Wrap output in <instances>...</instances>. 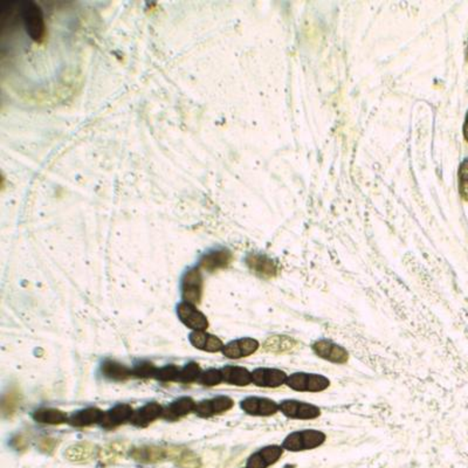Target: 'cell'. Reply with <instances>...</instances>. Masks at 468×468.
<instances>
[{"mask_svg":"<svg viewBox=\"0 0 468 468\" xmlns=\"http://www.w3.org/2000/svg\"><path fill=\"white\" fill-rule=\"evenodd\" d=\"M327 442V435L325 432L315 428H304L299 431L290 432L282 442L281 446L288 452H306V451L316 450Z\"/></svg>","mask_w":468,"mask_h":468,"instance_id":"6da1fadb","label":"cell"},{"mask_svg":"<svg viewBox=\"0 0 468 468\" xmlns=\"http://www.w3.org/2000/svg\"><path fill=\"white\" fill-rule=\"evenodd\" d=\"M286 385L292 391L301 393H320L328 390L332 382L325 375L297 371L288 375Z\"/></svg>","mask_w":468,"mask_h":468,"instance_id":"7a4b0ae2","label":"cell"},{"mask_svg":"<svg viewBox=\"0 0 468 468\" xmlns=\"http://www.w3.org/2000/svg\"><path fill=\"white\" fill-rule=\"evenodd\" d=\"M279 407L285 417L292 421H315L322 414L318 405L297 399H285L279 403Z\"/></svg>","mask_w":468,"mask_h":468,"instance_id":"3957f363","label":"cell"},{"mask_svg":"<svg viewBox=\"0 0 468 468\" xmlns=\"http://www.w3.org/2000/svg\"><path fill=\"white\" fill-rule=\"evenodd\" d=\"M22 18L27 34L31 39L37 42L44 40L46 36V26L40 8L34 4L33 1H27L22 8Z\"/></svg>","mask_w":468,"mask_h":468,"instance_id":"277c9868","label":"cell"},{"mask_svg":"<svg viewBox=\"0 0 468 468\" xmlns=\"http://www.w3.org/2000/svg\"><path fill=\"white\" fill-rule=\"evenodd\" d=\"M311 350L318 359L334 363V364H347L350 359L349 351L340 344L330 340H318L311 344Z\"/></svg>","mask_w":468,"mask_h":468,"instance_id":"5b68a950","label":"cell"},{"mask_svg":"<svg viewBox=\"0 0 468 468\" xmlns=\"http://www.w3.org/2000/svg\"><path fill=\"white\" fill-rule=\"evenodd\" d=\"M245 263L249 271L259 278L270 280L278 275V263L274 259H272L271 256H266V254L251 253L246 256Z\"/></svg>","mask_w":468,"mask_h":468,"instance_id":"8992f818","label":"cell"},{"mask_svg":"<svg viewBox=\"0 0 468 468\" xmlns=\"http://www.w3.org/2000/svg\"><path fill=\"white\" fill-rule=\"evenodd\" d=\"M240 406L245 414L254 417H272L280 411L278 403L265 397H247Z\"/></svg>","mask_w":468,"mask_h":468,"instance_id":"52a82bcc","label":"cell"},{"mask_svg":"<svg viewBox=\"0 0 468 468\" xmlns=\"http://www.w3.org/2000/svg\"><path fill=\"white\" fill-rule=\"evenodd\" d=\"M288 375L276 368H258L252 371L253 384L258 388L278 389L286 385Z\"/></svg>","mask_w":468,"mask_h":468,"instance_id":"ba28073f","label":"cell"},{"mask_svg":"<svg viewBox=\"0 0 468 468\" xmlns=\"http://www.w3.org/2000/svg\"><path fill=\"white\" fill-rule=\"evenodd\" d=\"M182 295L185 302L198 304L203 297V276L198 268L187 271L182 280Z\"/></svg>","mask_w":468,"mask_h":468,"instance_id":"9c48e42d","label":"cell"},{"mask_svg":"<svg viewBox=\"0 0 468 468\" xmlns=\"http://www.w3.org/2000/svg\"><path fill=\"white\" fill-rule=\"evenodd\" d=\"M177 314L184 325L194 332H205L209 328V321L194 304L182 302L177 308Z\"/></svg>","mask_w":468,"mask_h":468,"instance_id":"30bf717a","label":"cell"},{"mask_svg":"<svg viewBox=\"0 0 468 468\" xmlns=\"http://www.w3.org/2000/svg\"><path fill=\"white\" fill-rule=\"evenodd\" d=\"M283 448L281 445H268L253 453L246 462V468H268L276 464L282 455Z\"/></svg>","mask_w":468,"mask_h":468,"instance_id":"8fae6325","label":"cell"},{"mask_svg":"<svg viewBox=\"0 0 468 468\" xmlns=\"http://www.w3.org/2000/svg\"><path fill=\"white\" fill-rule=\"evenodd\" d=\"M234 406V400L227 396H219L216 398L208 399L198 403L194 412L201 418H210L225 414Z\"/></svg>","mask_w":468,"mask_h":468,"instance_id":"7c38bea8","label":"cell"},{"mask_svg":"<svg viewBox=\"0 0 468 468\" xmlns=\"http://www.w3.org/2000/svg\"><path fill=\"white\" fill-rule=\"evenodd\" d=\"M259 348L260 343L256 338L245 337L227 343L224 347L223 354L225 357L230 359H245L256 354Z\"/></svg>","mask_w":468,"mask_h":468,"instance_id":"4fadbf2b","label":"cell"},{"mask_svg":"<svg viewBox=\"0 0 468 468\" xmlns=\"http://www.w3.org/2000/svg\"><path fill=\"white\" fill-rule=\"evenodd\" d=\"M134 412L135 411L132 410V406L128 405V404H120V405L115 406L113 409L104 412L100 424L106 430H113V428L121 426L127 421H130Z\"/></svg>","mask_w":468,"mask_h":468,"instance_id":"5bb4252c","label":"cell"},{"mask_svg":"<svg viewBox=\"0 0 468 468\" xmlns=\"http://www.w3.org/2000/svg\"><path fill=\"white\" fill-rule=\"evenodd\" d=\"M163 411L164 409L158 403H149L134 412L130 423L136 428H148L154 421L163 417Z\"/></svg>","mask_w":468,"mask_h":468,"instance_id":"9a60e30c","label":"cell"},{"mask_svg":"<svg viewBox=\"0 0 468 468\" xmlns=\"http://www.w3.org/2000/svg\"><path fill=\"white\" fill-rule=\"evenodd\" d=\"M233 261V254L230 249H221L205 254L201 260V266L205 271L216 272L230 266Z\"/></svg>","mask_w":468,"mask_h":468,"instance_id":"2e32d148","label":"cell"},{"mask_svg":"<svg viewBox=\"0 0 468 468\" xmlns=\"http://www.w3.org/2000/svg\"><path fill=\"white\" fill-rule=\"evenodd\" d=\"M297 345L299 342L292 337L287 335H273L263 342V350L275 355H285L297 349Z\"/></svg>","mask_w":468,"mask_h":468,"instance_id":"e0dca14e","label":"cell"},{"mask_svg":"<svg viewBox=\"0 0 468 468\" xmlns=\"http://www.w3.org/2000/svg\"><path fill=\"white\" fill-rule=\"evenodd\" d=\"M224 382L234 387L253 384L252 373L244 366H227L221 369Z\"/></svg>","mask_w":468,"mask_h":468,"instance_id":"ac0fdd59","label":"cell"},{"mask_svg":"<svg viewBox=\"0 0 468 468\" xmlns=\"http://www.w3.org/2000/svg\"><path fill=\"white\" fill-rule=\"evenodd\" d=\"M190 342L194 348L199 350L208 351V352H218L223 351V341L219 337L205 333V332H194L190 334Z\"/></svg>","mask_w":468,"mask_h":468,"instance_id":"d6986e66","label":"cell"},{"mask_svg":"<svg viewBox=\"0 0 468 468\" xmlns=\"http://www.w3.org/2000/svg\"><path fill=\"white\" fill-rule=\"evenodd\" d=\"M196 405L197 404L194 403V399L189 398V397L178 399V400L171 403L166 409H164L163 418L170 421H178L180 418L185 417L192 411H194Z\"/></svg>","mask_w":468,"mask_h":468,"instance_id":"ffe728a7","label":"cell"},{"mask_svg":"<svg viewBox=\"0 0 468 468\" xmlns=\"http://www.w3.org/2000/svg\"><path fill=\"white\" fill-rule=\"evenodd\" d=\"M104 412L98 407H88V409L81 410L77 414H72L68 423L75 428H87L92 425L98 424L102 419Z\"/></svg>","mask_w":468,"mask_h":468,"instance_id":"44dd1931","label":"cell"},{"mask_svg":"<svg viewBox=\"0 0 468 468\" xmlns=\"http://www.w3.org/2000/svg\"><path fill=\"white\" fill-rule=\"evenodd\" d=\"M101 371H102L103 376L108 380H115V382H123L134 376L132 369L111 359H108L103 363Z\"/></svg>","mask_w":468,"mask_h":468,"instance_id":"7402d4cb","label":"cell"},{"mask_svg":"<svg viewBox=\"0 0 468 468\" xmlns=\"http://www.w3.org/2000/svg\"><path fill=\"white\" fill-rule=\"evenodd\" d=\"M169 450H164L162 447L157 446H143L135 448L132 451V457L135 460L139 462H144V464H149V462H157V461L163 460L165 457H168Z\"/></svg>","mask_w":468,"mask_h":468,"instance_id":"603a6c76","label":"cell"},{"mask_svg":"<svg viewBox=\"0 0 468 468\" xmlns=\"http://www.w3.org/2000/svg\"><path fill=\"white\" fill-rule=\"evenodd\" d=\"M33 419L40 424L60 425L68 421L70 418L67 417V414L60 410L44 407L34 412Z\"/></svg>","mask_w":468,"mask_h":468,"instance_id":"cb8c5ba5","label":"cell"},{"mask_svg":"<svg viewBox=\"0 0 468 468\" xmlns=\"http://www.w3.org/2000/svg\"><path fill=\"white\" fill-rule=\"evenodd\" d=\"M22 402V393L19 391L18 388L10 389L1 399V412L5 418H10L17 412L19 405Z\"/></svg>","mask_w":468,"mask_h":468,"instance_id":"d4e9b609","label":"cell"},{"mask_svg":"<svg viewBox=\"0 0 468 468\" xmlns=\"http://www.w3.org/2000/svg\"><path fill=\"white\" fill-rule=\"evenodd\" d=\"M94 446L91 444L82 443L73 445L67 451V458L72 461L87 460L92 457Z\"/></svg>","mask_w":468,"mask_h":468,"instance_id":"484cf974","label":"cell"},{"mask_svg":"<svg viewBox=\"0 0 468 468\" xmlns=\"http://www.w3.org/2000/svg\"><path fill=\"white\" fill-rule=\"evenodd\" d=\"M201 375V369L199 364L194 362L189 363L187 366H184L183 369H180V375H178V378H177V382L184 383V384L194 383V382L198 380V378H199Z\"/></svg>","mask_w":468,"mask_h":468,"instance_id":"4316f807","label":"cell"},{"mask_svg":"<svg viewBox=\"0 0 468 468\" xmlns=\"http://www.w3.org/2000/svg\"><path fill=\"white\" fill-rule=\"evenodd\" d=\"M197 382L199 384L209 387V388L221 384L224 382L221 370L210 369L208 371H205V373H201Z\"/></svg>","mask_w":468,"mask_h":468,"instance_id":"83f0119b","label":"cell"},{"mask_svg":"<svg viewBox=\"0 0 468 468\" xmlns=\"http://www.w3.org/2000/svg\"><path fill=\"white\" fill-rule=\"evenodd\" d=\"M458 178H459V194L461 198L468 203V158H464V161L459 165Z\"/></svg>","mask_w":468,"mask_h":468,"instance_id":"f1b7e54d","label":"cell"},{"mask_svg":"<svg viewBox=\"0 0 468 468\" xmlns=\"http://www.w3.org/2000/svg\"><path fill=\"white\" fill-rule=\"evenodd\" d=\"M157 368L150 362H141L132 369L134 376L137 378H153L156 377Z\"/></svg>","mask_w":468,"mask_h":468,"instance_id":"f546056e","label":"cell"},{"mask_svg":"<svg viewBox=\"0 0 468 468\" xmlns=\"http://www.w3.org/2000/svg\"><path fill=\"white\" fill-rule=\"evenodd\" d=\"M180 371V369L178 366H163V368L157 369V373H156V377H155V378H157L158 380H162V382H177Z\"/></svg>","mask_w":468,"mask_h":468,"instance_id":"4dcf8cb0","label":"cell"},{"mask_svg":"<svg viewBox=\"0 0 468 468\" xmlns=\"http://www.w3.org/2000/svg\"><path fill=\"white\" fill-rule=\"evenodd\" d=\"M12 445L17 448V450H24L27 446V440H26L25 435H17L13 440H12Z\"/></svg>","mask_w":468,"mask_h":468,"instance_id":"1f68e13d","label":"cell"},{"mask_svg":"<svg viewBox=\"0 0 468 468\" xmlns=\"http://www.w3.org/2000/svg\"><path fill=\"white\" fill-rule=\"evenodd\" d=\"M55 446V440L51 438L42 439L40 442V448L42 451L52 450Z\"/></svg>","mask_w":468,"mask_h":468,"instance_id":"d6a6232c","label":"cell"},{"mask_svg":"<svg viewBox=\"0 0 468 468\" xmlns=\"http://www.w3.org/2000/svg\"><path fill=\"white\" fill-rule=\"evenodd\" d=\"M462 134H464V139L468 143V111L465 117L464 127H462Z\"/></svg>","mask_w":468,"mask_h":468,"instance_id":"836d02e7","label":"cell"}]
</instances>
